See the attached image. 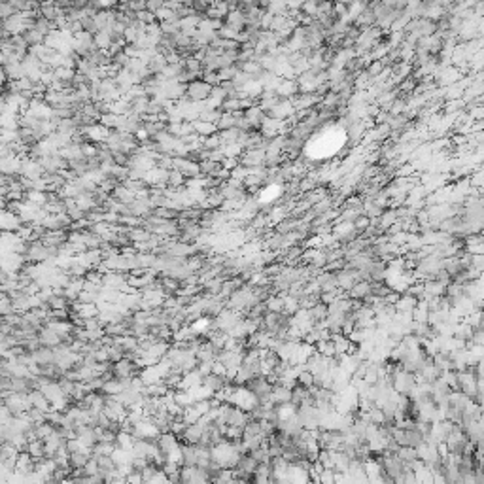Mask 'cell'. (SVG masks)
<instances>
[{
    "instance_id": "277c9868",
    "label": "cell",
    "mask_w": 484,
    "mask_h": 484,
    "mask_svg": "<svg viewBox=\"0 0 484 484\" xmlns=\"http://www.w3.org/2000/svg\"><path fill=\"white\" fill-rule=\"evenodd\" d=\"M174 171H180L189 180L203 176V174H201V165L188 159V157H174Z\"/></svg>"
},
{
    "instance_id": "8fae6325",
    "label": "cell",
    "mask_w": 484,
    "mask_h": 484,
    "mask_svg": "<svg viewBox=\"0 0 484 484\" xmlns=\"http://www.w3.org/2000/svg\"><path fill=\"white\" fill-rule=\"evenodd\" d=\"M38 341L42 346H46V348H51V350H55L57 346H61V335H57L55 331H51L49 328H44L42 331L38 333Z\"/></svg>"
},
{
    "instance_id": "5b68a950",
    "label": "cell",
    "mask_w": 484,
    "mask_h": 484,
    "mask_svg": "<svg viewBox=\"0 0 484 484\" xmlns=\"http://www.w3.org/2000/svg\"><path fill=\"white\" fill-rule=\"evenodd\" d=\"M82 133L86 134L87 140L93 142V144H106L112 131H110V129H106V127L102 125V123H95V125L84 129Z\"/></svg>"
},
{
    "instance_id": "1f68e13d",
    "label": "cell",
    "mask_w": 484,
    "mask_h": 484,
    "mask_svg": "<svg viewBox=\"0 0 484 484\" xmlns=\"http://www.w3.org/2000/svg\"><path fill=\"white\" fill-rule=\"evenodd\" d=\"M203 79H204V82H206V84H208V86H212V87L221 86V79H219L218 72L204 70V72H203Z\"/></svg>"
},
{
    "instance_id": "d6986e66",
    "label": "cell",
    "mask_w": 484,
    "mask_h": 484,
    "mask_svg": "<svg viewBox=\"0 0 484 484\" xmlns=\"http://www.w3.org/2000/svg\"><path fill=\"white\" fill-rule=\"evenodd\" d=\"M186 180H188V178H186V176H184L182 172H180V171H174V169H172V171L169 172V180H167V186H169L171 189H182V188H186V184H188Z\"/></svg>"
},
{
    "instance_id": "4dcf8cb0",
    "label": "cell",
    "mask_w": 484,
    "mask_h": 484,
    "mask_svg": "<svg viewBox=\"0 0 484 484\" xmlns=\"http://www.w3.org/2000/svg\"><path fill=\"white\" fill-rule=\"evenodd\" d=\"M66 214H68V218H70L74 223H76V221H82V219H86V216H87V212L82 210L78 204H76V206H72V208H68V212H66Z\"/></svg>"
},
{
    "instance_id": "74e56055",
    "label": "cell",
    "mask_w": 484,
    "mask_h": 484,
    "mask_svg": "<svg viewBox=\"0 0 484 484\" xmlns=\"http://www.w3.org/2000/svg\"><path fill=\"white\" fill-rule=\"evenodd\" d=\"M127 6H129V10H131V12L138 14V12H144V10H146V2L136 0V2H127Z\"/></svg>"
},
{
    "instance_id": "484cf974",
    "label": "cell",
    "mask_w": 484,
    "mask_h": 484,
    "mask_svg": "<svg viewBox=\"0 0 484 484\" xmlns=\"http://www.w3.org/2000/svg\"><path fill=\"white\" fill-rule=\"evenodd\" d=\"M131 240H133V244H136V242H148L151 236H153V233L151 231H148V229H131Z\"/></svg>"
},
{
    "instance_id": "cb8c5ba5",
    "label": "cell",
    "mask_w": 484,
    "mask_h": 484,
    "mask_svg": "<svg viewBox=\"0 0 484 484\" xmlns=\"http://www.w3.org/2000/svg\"><path fill=\"white\" fill-rule=\"evenodd\" d=\"M117 445L116 443H97L93 448V456L95 458H101V456H112L116 452Z\"/></svg>"
},
{
    "instance_id": "d6a6232c",
    "label": "cell",
    "mask_w": 484,
    "mask_h": 484,
    "mask_svg": "<svg viewBox=\"0 0 484 484\" xmlns=\"http://www.w3.org/2000/svg\"><path fill=\"white\" fill-rule=\"evenodd\" d=\"M17 12L14 10V6L10 4V2H2L0 4V19L2 21H6V19H10L12 16H16Z\"/></svg>"
},
{
    "instance_id": "e0dca14e",
    "label": "cell",
    "mask_w": 484,
    "mask_h": 484,
    "mask_svg": "<svg viewBox=\"0 0 484 484\" xmlns=\"http://www.w3.org/2000/svg\"><path fill=\"white\" fill-rule=\"evenodd\" d=\"M227 25H231L233 29H236V31H244L246 29V16L242 14V12H238V10H233V12H229V16H227Z\"/></svg>"
},
{
    "instance_id": "4fadbf2b",
    "label": "cell",
    "mask_w": 484,
    "mask_h": 484,
    "mask_svg": "<svg viewBox=\"0 0 484 484\" xmlns=\"http://www.w3.org/2000/svg\"><path fill=\"white\" fill-rule=\"evenodd\" d=\"M61 157L63 159H66L68 163H72V161H82V159H86V155H84V151H82V146L79 144H76V142H70L66 148H63L61 151Z\"/></svg>"
},
{
    "instance_id": "9a60e30c",
    "label": "cell",
    "mask_w": 484,
    "mask_h": 484,
    "mask_svg": "<svg viewBox=\"0 0 484 484\" xmlns=\"http://www.w3.org/2000/svg\"><path fill=\"white\" fill-rule=\"evenodd\" d=\"M112 197H116L119 203L127 204V206H129V204H133L134 201H136V193H133L131 189H127L125 186H123V184H119V186H117V188L114 189Z\"/></svg>"
},
{
    "instance_id": "7c38bea8",
    "label": "cell",
    "mask_w": 484,
    "mask_h": 484,
    "mask_svg": "<svg viewBox=\"0 0 484 484\" xmlns=\"http://www.w3.org/2000/svg\"><path fill=\"white\" fill-rule=\"evenodd\" d=\"M271 401H273V405L289 403V401H291V388H286V386H282V384H274L273 393H271Z\"/></svg>"
},
{
    "instance_id": "2e32d148",
    "label": "cell",
    "mask_w": 484,
    "mask_h": 484,
    "mask_svg": "<svg viewBox=\"0 0 484 484\" xmlns=\"http://www.w3.org/2000/svg\"><path fill=\"white\" fill-rule=\"evenodd\" d=\"M25 452L31 454V456H32V458H34L36 461H40V460H44V458H47V454H46V443H44L42 439H38V441H31Z\"/></svg>"
},
{
    "instance_id": "9c48e42d",
    "label": "cell",
    "mask_w": 484,
    "mask_h": 484,
    "mask_svg": "<svg viewBox=\"0 0 484 484\" xmlns=\"http://www.w3.org/2000/svg\"><path fill=\"white\" fill-rule=\"evenodd\" d=\"M25 223L21 221V218L14 214V212L2 210V216H0V227L2 231H8V233H17Z\"/></svg>"
},
{
    "instance_id": "d4e9b609",
    "label": "cell",
    "mask_w": 484,
    "mask_h": 484,
    "mask_svg": "<svg viewBox=\"0 0 484 484\" xmlns=\"http://www.w3.org/2000/svg\"><path fill=\"white\" fill-rule=\"evenodd\" d=\"M25 201L38 204V206L44 208L47 204V193H44V191H27V193H25Z\"/></svg>"
},
{
    "instance_id": "f1b7e54d",
    "label": "cell",
    "mask_w": 484,
    "mask_h": 484,
    "mask_svg": "<svg viewBox=\"0 0 484 484\" xmlns=\"http://www.w3.org/2000/svg\"><path fill=\"white\" fill-rule=\"evenodd\" d=\"M16 312L14 308V299L6 293H2V316H10V314Z\"/></svg>"
},
{
    "instance_id": "f546056e",
    "label": "cell",
    "mask_w": 484,
    "mask_h": 484,
    "mask_svg": "<svg viewBox=\"0 0 484 484\" xmlns=\"http://www.w3.org/2000/svg\"><path fill=\"white\" fill-rule=\"evenodd\" d=\"M236 74H238V68H236V66H229V68H223V70L218 72L221 84H223V82H233Z\"/></svg>"
},
{
    "instance_id": "ffe728a7",
    "label": "cell",
    "mask_w": 484,
    "mask_h": 484,
    "mask_svg": "<svg viewBox=\"0 0 484 484\" xmlns=\"http://www.w3.org/2000/svg\"><path fill=\"white\" fill-rule=\"evenodd\" d=\"M297 89V82H293V79H282V84L278 86V89H276V95L280 97V99H288V97H291V95L295 93Z\"/></svg>"
},
{
    "instance_id": "83f0119b",
    "label": "cell",
    "mask_w": 484,
    "mask_h": 484,
    "mask_svg": "<svg viewBox=\"0 0 484 484\" xmlns=\"http://www.w3.org/2000/svg\"><path fill=\"white\" fill-rule=\"evenodd\" d=\"M203 146H204V149H208V151H214V149L221 148V138H219V133L203 138Z\"/></svg>"
},
{
    "instance_id": "30bf717a",
    "label": "cell",
    "mask_w": 484,
    "mask_h": 484,
    "mask_svg": "<svg viewBox=\"0 0 484 484\" xmlns=\"http://www.w3.org/2000/svg\"><path fill=\"white\" fill-rule=\"evenodd\" d=\"M265 117H267V114L259 108V104H256V106H252L250 110L244 112V119L250 123V127L254 129V131H256V129H261L263 121H265Z\"/></svg>"
},
{
    "instance_id": "44dd1931",
    "label": "cell",
    "mask_w": 484,
    "mask_h": 484,
    "mask_svg": "<svg viewBox=\"0 0 484 484\" xmlns=\"http://www.w3.org/2000/svg\"><path fill=\"white\" fill-rule=\"evenodd\" d=\"M167 59H165V55H155L151 61L148 63V68L149 72H151V76H159V74H163V70L167 68Z\"/></svg>"
},
{
    "instance_id": "603a6c76",
    "label": "cell",
    "mask_w": 484,
    "mask_h": 484,
    "mask_svg": "<svg viewBox=\"0 0 484 484\" xmlns=\"http://www.w3.org/2000/svg\"><path fill=\"white\" fill-rule=\"evenodd\" d=\"M112 44H114V38L110 36L108 32L99 31L97 34H95V46L99 47V49H102V51H108Z\"/></svg>"
},
{
    "instance_id": "3957f363",
    "label": "cell",
    "mask_w": 484,
    "mask_h": 484,
    "mask_svg": "<svg viewBox=\"0 0 484 484\" xmlns=\"http://www.w3.org/2000/svg\"><path fill=\"white\" fill-rule=\"evenodd\" d=\"M267 163V149L258 148V149H246L240 157L242 167H248V169H256V167H265Z\"/></svg>"
},
{
    "instance_id": "8992f818",
    "label": "cell",
    "mask_w": 484,
    "mask_h": 484,
    "mask_svg": "<svg viewBox=\"0 0 484 484\" xmlns=\"http://www.w3.org/2000/svg\"><path fill=\"white\" fill-rule=\"evenodd\" d=\"M21 176H23V178H29V180H40V178H44V176H46V172H44V169H42L40 161L32 159V157H29V159H23Z\"/></svg>"
},
{
    "instance_id": "836d02e7",
    "label": "cell",
    "mask_w": 484,
    "mask_h": 484,
    "mask_svg": "<svg viewBox=\"0 0 484 484\" xmlns=\"http://www.w3.org/2000/svg\"><path fill=\"white\" fill-rule=\"evenodd\" d=\"M136 19H138L140 23H144V25H151V23H155V21H157L155 14H153V12H148V10L138 12V14H136Z\"/></svg>"
},
{
    "instance_id": "ba28073f",
    "label": "cell",
    "mask_w": 484,
    "mask_h": 484,
    "mask_svg": "<svg viewBox=\"0 0 484 484\" xmlns=\"http://www.w3.org/2000/svg\"><path fill=\"white\" fill-rule=\"evenodd\" d=\"M204 431H206V428H204L201 422L191 424V426L186 428V431H184V435L180 437V441H184V443H188V445H199L201 439L204 437Z\"/></svg>"
},
{
    "instance_id": "e575fe53",
    "label": "cell",
    "mask_w": 484,
    "mask_h": 484,
    "mask_svg": "<svg viewBox=\"0 0 484 484\" xmlns=\"http://www.w3.org/2000/svg\"><path fill=\"white\" fill-rule=\"evenodd\" d=\"M163 8H165L163 0H148V2H146V10H148V12H153V14H157L159 10Z\"/></svg>"
},
{
    "instance_id": "d590c367",
    "label": "cell",
    "mask_w": 484,
    "mask_h": 484,
    "mask_svg": "<svg viewBox=\"0 0 484 484\" xmlns=\"http://www.w3.org/2000/svg\"><path fill=\"white\" fill-rule=\"evenodd\" d=\"M221 165H223V169H227L229 172H233L234 169L240 165V159H236V157H229V159H225V161H223Z\"/></svg>"
},
{
    "instance_id": "7a4b0ae2",
    "label": "cell",
    "mask_w": 484,
    "mask_h": 484,
    "mask_svg": "<svg viewBox=\"0 0 484 484\" xmlns=\"http://www.w3.org/2000/svg\"><path fill=\"white\" fill-rule=\"evenodd\" d=\"M212 89L214 87L208 86L206 82H204L203 78L201 79H195V82H191L188 86V99L193 102H204L210 99L212 95Z\"/></svg>"
},
{
    "instance_id": "ac0fdd59",
    "label": "cell",
    "mask_w": 484,
    "mask_h": 484,
    "mask_svg": "<svg viewBox=\"0 0 484 484\" xmlns=\"http://www.w3.org/2000/svg\"><path fill=\"white\" fill-rule=\"evenodd\" d=\"M193 129H195V133L199 134V136H203V138H206V136H212V134L219 133L218 131V125H214V123H208V121H195L193 123Z\"/></svg>"
},
{
    "instance_id": "7402d4cb",
    "label": "cell",
    "mask_w": 484,
    "mask_h": 484,
    "mask_svg": "<svg viewBox=\"0 0 484 484\" xmlns=\"http://www.w3.org/2000/svg\"><path fill=\"white\" fill-rule=\"evenodd\" d=\"M23 38L27 40V44L29 46H40V44H44L46 42V36L42 34V32H38L34 27H31V29H27V31L23 32Z\"/></svg>"
},
{
    "instance_id": "8d00e7d4",
    "label": "cell",
    "mask_w": 484,
    "mask_h": 484,
    "mask_svg": "<svg viewBox=\"0 0 484 484\" xmlns=\"http://www.w3.org/2000/svg\"><path fill=\"white\" fill-rule=\"evenodd\" d=\"M395 218H397V212H386L382 216V221H380V223H382V227H390L391 223L395 221Z\"/></svg>"
},
{
    "instance_id": "4316f807",
    "label": "cell",
    "mask_w": 484,
    "mask_h": 484,
    "mask_svg": "<svg viewBox=\"0 0 484 484\" xmlns=\"http://www.w3.org/2000/svg\"><path fill=\"white\" fill-rule=\"evenodd\" d=\"M123 186H125L127 189H131L133 193H140V191H144V189H149V186L144 182V180H125L123 182Z\"/></svg>"
},
{
    "instance_id": "6da1fadb",
    "label": "cell",
    "mask_w": 484,
    "mask_h": 484,
    "mask_svg": "<svg viewBox=\"0 0 484 484\" xmlns=\"http://www.w3.org/2000/svg\"><path fill=\"white\" fill-rule=\"evenodd\" d=\"M242 454L234 448L231 441H223L212 448V461H216L221 469H234L240 461Z\"/></svg>"
},
{
    "instance_id": "52a82bcc",
    "label": "cell",
    "mask_w": 484,
    "mask_h": 484,
    "mask_svg": "<svg viewBox=\"0 0 484 484\" xmlns=\"http://www.w3.org/2000/svg\"><path fill=\"white\" fill-rule=\"evenodd\" d=\"M21 167H23V159L17 155L0 159V171L4 176H21Z\"/></svg>"
},
{
    "instance_id": "5bb4252c",
    "label": "cell",
    "mask_w": 484,
    "mask_h": 484,
    "mask_svg": "<svg viewBox=\"0 0 484 484\" xmlns=\"http://www.w3.org/2000/svg\"><path fill=\"white\" fill-rule=\"evenodd\" d=\"M29 397H31V403L34 409H40V411H44V413H49V411H51V403L47 401V397L44 395L42 390H32L31 393H29Z\"/></svg>"
}]
</instances>
